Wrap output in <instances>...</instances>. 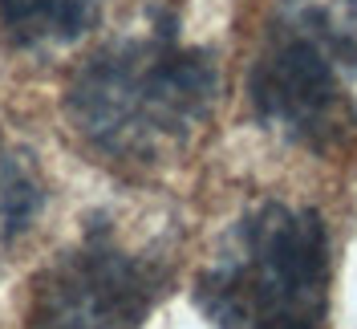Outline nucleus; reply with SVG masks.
<instances>
[{
  "mask_svg": "<svg viewBox=\"0 0 357 329\" xmlns=\"http://www.w3.org/2000/svg\"><path fill=\"white\" fill-rule=\"evenodd\" d=\"M329 228L312 207L260 203L231 224L195 281L215 329H321L329 313Z\"/></svg>",
  "mask_w": 357,
  "mask_h": 329,
  "instance_id": "2",
  "label": "nucleus"
},
{
  "mask_svg": "<svg viewBox=\"0 0 357 329\" xmlns=\"http://www.w3.org/2000/svg\"><path fill=\"white\" fill-rule=\"evenodd\" d=\"M357 0H280L248 94L272 134L333 151L357 122Z\"/></svg>",
  "mask_w": 357,
  "mask_h": 329,
  "instance_id": "3",
  "label": "nucleus"
},
{
  "mask_svg": "<svg viewBox=\"0 0 357 329\" xmlns=\"http://www.w3.org/2000/svg\"><path fill=\"white\" fill-rule=\"evenodd\" d=\"M158 285L162 272L146 256L126 252L110 232H93L82 248L45 268L29 329H138Z\"/></svg>",
  "mask_w": 357,
  "mask_h": 329,
  "instance_id": "4",
  "label": "nucleus"
},
{
  "mask_svg": "<svg viewBox=\"0 0 357 329\" xmlns=\"http://www.w3.org/2000/svg\"><path fill=\"white\" fill-rule=\"evenodd\" d=\"M41 207V179L29 154H0V244L21 236Z\"/></svg>",
  "mask_w": 357,
  "mask_h": 329,
  "instance_id": "6",
  "label": "nucleus"
},
{
  "mask_svg": "<svg viewBox=\"0 0 357 329\" xmlns=\"http://www.w3.org/2000/svg\"><path fill=\"white\" fill-rule=\"evenodd\" d=\"M220 73L207 49L171 29L93 53L69 86V118L93 151L118 163H167L211 118Z\"/></svg>",
  "mask_w": 357,
  "mask_h": 329,
  "instance_id": "1",
  "label": "nucleus"
},
{
  "mask_svg": "<svg viewBox=\"0 0 357 329\" xmlns=\"http://www.w3.org/2000/svg\"><path fill=\"white\" fill-rule=\"evenodd\" d=\"M106 0H0V24L29 49L69 45L102 17Z\"/></svg>",
  "mask_w": 357,
  "mask_h": 329,
  "instance_id": "5",
  "label": "nucleus"
}]
</instances>
